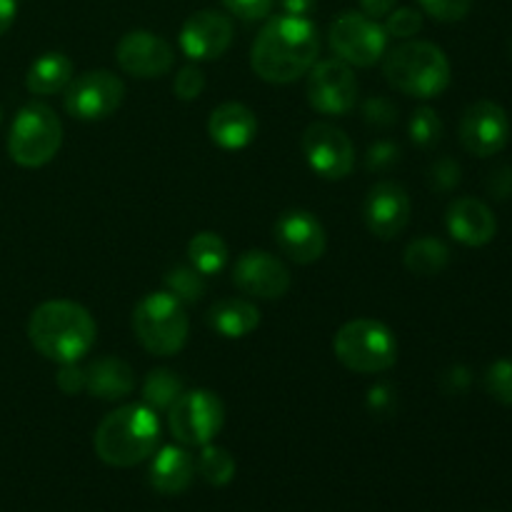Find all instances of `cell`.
<instances>
[{
  "instance_id": "1",
  "label": "cell",
  "mask_w": 512,
  "mask_h": 512,
  "mask_svg": "<svg viewBox=\"0 0 512 512\" xmlns=\"http://www.w3.org/2000/svg\"><path fill=\"white\" fill-rule=\"evenodd\" d=\"M320 50L318 28L300 15H278L255 38L250 65L265 83L288 85L310 73Z\"/></svg>"
},
{
  "instance_id": "2",
  "label": "cell",
  "mask_w": 512,
  "mask_h": 512,
  "mask_svg": "<svg viewBox=\"0 0 512 512\" xmlns=\"http://www.w3.org/2000/svg\"><path fill=\"white\" fill-rule=\"evenodd\" d=\"M95 320L83 305L70 300H48L28 320V338L43 358L53 363H78L95 345Z\"/></svg>"
},
{
  "instance_id": "3",
  "label": "cell",
  "mask_w": 512,
  "mask_h": 512,
  "mask_svg": "<svg viewBox=\"0 0 512 512\" xmlns=\"http://www.w3.org/2000/svg\"><path fill=\"white\" fill-rule=\"evenodd\" d=\"M160 440L158 415L148 405H123L100 420L95 430V453L105 465L133 468L155 455Z\"/></svg>"
},
{
  "instance_id": "4",
  "label": "cell",
  "mask_w": 512,
  "mask_h": 512,
  "mask_svg": "<svg viewBox=\"0 0 512 512\" xmlns=\"http://www.w3.org/2000/svg\"><path fill=\"white\" fill-rule=\"evenodd\" d=\"M385 80L398 93L418 100L438 98L450 85V60L428 40L403 43L385 58Z\"/></svg>"
},
{
  "instance_id": "5",
  "label": "cell",
  "mask_w": 512,
  "mask_h": 512,
  "mask_svg": "<svg viewBox=\"0 0 512 512\" xmlns=\"http://www.w3.org/2000/svg\"><path fill=\"white\" fill-rule=\"evenodd\" d=\"M133 330L138 343L158 358L180 353L188 343V315L183 303L168 290L145 295L133 310Z\"/></svg>"
},
{
  "instance_id": "6",
  "label": "cell",
  "mask_w": 512,
  "mask_h": 512,
  "mask_svg": "<svg viewBox=\"0 0 512 512\" xmlns=\"http://www.w3.org/2000/svg\"><path fill=\"white\" fill-rule=\"evenodd\" d=\"M335 358L353 373H385L398 360V340L388 325L370 318L345 323L333 340Z\"/></svg>"
},
{
  "instance_id": "7",
  "label": "cell",
  "mask_w": 512,
  "mask_h": 512,
  "mask_svg": "<svg viewBox=\"0 0 512 512\" xmlns=\"http://www.w3.org/2000/svg\"><path fill=\"white\" fill-rule=\"evenodd\" d=\"M63 143V123L53 108L30 103L18 110L8 135V155L23 168H43L58 155Z\"/></svg>"
},
{
  "instance_id": "8",
  "label": "cell",
  "mask_w": 512,
  "mask_h": 512,
  "mask_svg": "<svg viewBox=\"0 0 512 512\" xmlns=\"http://www.w3.org/2000/svg\"><path fill=\"white\" fill-rule=\"evenodd\" d=\"M225 423L223 400L210 390H188L168 410V425L173 438L188 448H203L213 443Z\"/></svg>"
},
{
  "instance_id": "9",
  "label": "cell",
  "mask_w": 512,
  "mask_h": 512,
  "mask_svg": "<svg viewBox=\"0 0 512 512\" xmlns=\"http://www.w3.org/2000/svg\"><path fill=\"white\" fill-rule=\"evenodd\" d=\"M385 45V28L365 13H343L330 25V48L348 65L370 68L383 58Z\"/></svg>"
},
{
  "instance_id": "10",
  "label": "cell",
  "mask_w": 512,
  "mask_h": 512,
  "mask_svg": "<svg viewBox=\"0 0 512 512\" xmlns=\"http://www.w3.org/2000/svg\"><path fill=\"white\" fill-rule=\"evenodd\" d=\"M125 85L110 70H90L65 88V110L78 120H103L120 108Z\"/></svg>"
},
{
  "instance_id": "11",
  "label": "cell",
  "mask_w": 512,
  "mask_h": 512,
  "mask_svg": "<svg viewBox=\"0 0 512 512\" xmlns=\"http://www.w3.org/2000/svg\"><path fill=\"white\" fill-rule=\"evenodd\" d=\"M303 153L310 168L325 180L348 178L355 165L353 140L333 123H310L303 133Z\"/></svg>"
},
{
  "instance_id": "12",
  "label": "cell",
  "mask_w": 512,
  "mask_h": 512,
  "mask_svg": "<svg viewBox=\"0 0 512 512\" xmlns=\"http://www.w3.org/2000/svg\"><path fill=\"white\" fill-rule=\"evenodd\" d=\"M358 100V80L340 58L320 60L308 75V103L323 115H345Z\"/></svg>"
},
{
  "instance_id": "13",
  "label": "cell",
  "mask_w": 512,
  "mask_h": 512,
  "mask_svg": "<svg viewBox=\"0 0 512 512\" xmlns=\"http://www.w3.org/2000/svg\"><path fill=\"white\" fill-rule=\"evenodd\" d=\"M510 140V118L493 100H478L460 118V143L470 155H498Z\"/></svg>"
},
{
  "instance_id": "14",
  "label": "cell",
  "mask_w": 512,
  "mask_h": 512,
  "mask_svg": "<svg viewBox=\"0 0 512 512\" xmlns=\"http://www.w3.org/2000/svg\"><path fill=\"white\" fill-rule=\"evenodd\" d=\"M115 58L125 73L140 80L163 78L175 63V53L168 40L148 33V30H133V33L123 35L118 50H115Z\"/></svg>"
},
{
  "instance_id": "15",
  "label": "cell",
  "mask_w": 512,
  "mask_h": 512,
  "mask_svg": "<svg viewBox=\"0 0 512 512\" xmlns=\"http://www.w3.org/2000/svg\"><path fill=\"white\" fill-rule=\"evenodd\" d=\"M233 283L245 295L260 300H278L290 290V270L285 268L283 260L265 250H248L235 263Z\"/></svg>"
},
{
  "instance_id": "16",
  "label": "cell",
  "mask_w": 512,
  "mask_h": 512,
  "mask_svg": "<svg viewBox=\"0 0 512 512\" xmlns=\"http://www.w3.org/2000/svg\"><path fill=\"white\" fill-rule=\"evenodd\" d=\"M273 233L283 255H288L298 265H310L320 260L325 253V245H328L320 220L305 210H288V213L280 215Z\"/></svg>"
},
{
  "instance_id": "17",
  "label": "cell",
  "mask_w": 512,
  "mask_h": 512,
  "mask_svg": "<svg viewBox=\"0 0 512 512\" xmlns=\"http://www.w3.org/2000/svg\"><path fill=\"white\" fill-rule=\"evenodd\" d=\"M363 218L370 233L380 240L398 238L410 223V198L403 185L393 180L373 185L365 198Z\"/></svg>"
},
{
  "instance_id": "18",
  "label": "cell",
  "mask_w": 512,
  "mask_h": 512,
  "mask_svg": "<svg viewBox=\"0 0 512 512\" xmlns=\"http://www.w3.org/2000/svg\"><path fill=\"white\" fill-rule=\"evenodd\" d=\"M233 43V23L218 10H198L180 30V48L190 60H218Z\"/></svg>"
},
{
  "instance_id": "19",
  "label": "cell",
  "mask_w": 512,
  "mask_h": 512,
  "mask_svg": "<svg viewBox=\"0 0 512 512\" xmlns=\"http://www.w3.org/2000/svg\"><path fill=\"white\" fill-rule=\"evenodd\" d=\"M445 223H448L450 235L468 248H483L498 233V220L493 210L478 198H458L450 203Z\"/></svg>"
},
{
  "instance_id": "20",
  "label": "cell",
  "mask_w": 512,
  "mask_h": 512,
  "mask_svg": "<svg viewBox=\"0 0 512 512\" xmlns=\"http://www.w3.org/2000/svg\"><path fill=\"white\" fill-rule=\"evenodd\" d=\"M208 133L215 145L225 150H240L258 135V118L243 103H223L210 113Z\"/></svg>"
},
{
  "instance_id": "21",
  "label": "cell",
  "mask_w": 512,
  "mask_h": 512,
  "mask_svg": "<svg viewBox=\"0 0 512 512\" xmlns=\"http://www.w3.org/2000/svg\"><path fill=\"white\" fill-rule=\"evenodd\" d=\"M195 478L193 455L178 445H165L150 463V485L163 495H180Z\"/></svg>"
},
{
  "instance_id": "22",
  "label": "cell",
  "mask_w": 512,
  "mask_h": 512,
  "mask_svg": "<svg viewBox=\"0 0 512 512\" xmlns=\"http://www.w3.org/2000/svg\"><path fill=\"white\" fill-rule=\"evenodd\" d=\"M135 375L125 360L100 358L85 370V390L98 400H123L133 393Z\"/></svg>"
},
{
  "instance_id": "23",
  "label": "cell",
  "mask_w": 512,
  "mask_h": 512,
  "mask_svg": "<svg viewBox=\"0 0 512 512\" xmlns=\"http://www.w3.org/2000/svg\"><path fill=\"white\" fill-rule=\"evenodd\" d=\"M208 323L223 338H245L260 325V310L243 298H225L210 308Z\"/></svg>"
},
{
  "instance_id": "24",
  "label": "cell",
  "mask_w": 512,
  "mask_h": 512,
  "mask_svg": "<svg viewBox=\"0 0 512 512\" xmlns=\"http://www.w3.org/2000/svg\"><path fill=\"white\" fill-rule=\"evenodd\" d=\"M73 80V63L63 53H45L30 65L25 85L33 95H53L65 90Z\"/></svg>"
},
{
  "instance_id": "25",
  "label": "cell",
  "mask_w": 512,
  "mask_h": 512,
  "mask_svg": "<svg viewBox=\"0 0 512 512\" xmlns=\"http://www.w3.org/2000/svg\"><path fill=\"white\" fill-rule=\"evenodd\" d=\"M188 255L200 275H218L228 265V245L218 233H208V230L190 238Z\"/></svg>"
},
{
  "instance_id": "26",
  "label": "cell",
  "mask_w": 512,
  "mask_h": 512,
  "mask_svg": "<svg viewBox=\"0 0 512 512\" xmlns=\"http://www.w3.org/2000/svg\"><path fill=\"white\" fill-rule=\"evenodd\" d=\"M448 260V245L438 238H418L405 248V265L415 275H438Z\"/></svg>"
},
{
  "instance_id": "27",
  "label": "cell",
  "mask_w": 512,
  "mask_h": 512,
  "mask_svg": "<svg viewBox=\"0 0 512 512\" xmlns=\"http://www.w3.org/2000/svg\"><path fill=\"white\" fill-rule=\"evenodd\" d=\"M185 393L183 380L178 378V373L168 368H155L150 370L148 378L143 383V398L148 403V408L153 410H170V405Z\"/></svg>"
},
{
  "instance_id": "28",
  "label": "cell",
  "mask_w": 512,
  "mask_h": 512,
  "mask_svg": "<svg viewBox=\"0 0 512 512\" xmlns=\"http://www.w3.org/2000/svg\"><path fill=\"white\" fill-rule=\"evenodd\" d=\"M195 470H198L205 483L223 488V485H228L235 478V460L225 448L208 443L203 445V453H200L198 463H195Z\"/></svg>"
},
{
  "instance_id": "29",
  "label": "cell",
  "mask_w": 512,
  "mask_h": 512,
  "mask_svg": "<svg viewBox=\"0 0 512 512\" xmlns=\"http://www.w3.org/2000/svg\"><path fill=\"white\" fill-rule=\"evenodd\" d=\"M165 288L180 303H198L205 295V275L195 268H173L165 275Z\"/></svg>"
},
{
  "instance_id": "30",
  "label": "cell",
  "mask_w": 512,
  "mask_h": 512,
  "mask_svg": "<svg viewBox=\"0 0 512 512\" xmlns=\"http://www.w3.org/2000/svg\"><path fill=\"white\" fill-rule=\"evenodd\" d=\"M410 138L420 148H433L443 138V120L433 108H418L410 118Z\"/></svg>"
},
{
  "instance_id": "31",
  "label": "cell",
  "mask_w": 512,
  "mask_h": 512,
  "mask_svg": "<svg viewBox=\"0 0 512 512\" xmlns=\"http://www.w3.org/2000/svg\"><path fill=\"white\" fill-rule=\"evenodd\" d=\"M485 388L498 403L512 405V360H495L485 373Z\"/></svg>"
},
{
  "instance_id": "32",
  "label": "cell",
  "mask_w": 512,
  "mask_h": 512,
  "mask_svg": "<svg viewBox=\"0 0 512 512\" xmlns=\"http://www.w3.org/2000/svg\"><path fill=\"white\" fill-rule=\"evenodd\" d=\"M383 28L393 38H413L423 28V15L415 8H393L385 15Z\"/></svg>"
},
{
  "instance_id": "33",
  "label": "cell",
  "mask_w": 512,
  "mask_h": 512,
  "mask_svg": "<svg viewBox=\"0 0 512 512\" xmlns=\"http://www.w3.org/2000/svg\"><path fill=\"white\" fill-rule=\"evenodd\" d=\"M430 18L440 23H458L473 8V0H418Z\"/></svg>"
},
{
  "instance_id": "34",
  "label": "cell",
  "mask_w": 512,
  "mask_h": 512,
  "mask_svg": "<svg viewBox=\"0 0 512 512\" xmlns=\"http://www.w3.org/2000/svg\"><path fill=\"white\" fill-rule=\"evenodd\" d=\"M203 88H205V75L203 70L195 68V65H185V68H180L178 75H175L173 90L180 100L200 98Z\"/></svg>"
},
{
  "instance_id": "35",
  "label": "cell",
  "mask_w": 512,
  "mask_h": 512,
  "mask_svg": "<svg viewBox=\"0 0 512 512\" xmlns=\"http://www.w3.org/2000/svg\"><path fill=\"white\" fill-rule=\"evenodd\" d=\"M223 5L240 20H263L273 10V0H223Z\"/></svg>"
},
{
  "instance_id": "36",
  "label": "cell",
  "mask_w": 512,
  "mask_h": 512,
  "mask_svg": "<svg viewBox=\"0 0 512 512\" xmlns=\"http://www.w3.org/2000/svg\"><path fill=\"white\" fill-rule=\"evenodd\" d=\"M58 388L68 395L85 390V370L78 368L75 363H65L58 373Z\"/></svg>"
},
{
  "instance_id": "37",
  "label": "cell",
  "mask_w": 512,
  "mask_h": 512,
  "mask_svg": "<svg viewBox=\"0 0 512 512\" xmlns=\"http://www.w3.org/2000/svg\"><path fill=\"white\" fill-rule=\"evenodd\" d=\"M365 115H368L370 123H378V125H388L395 120V108L388 103V100H370L365 105Z\"/></svg>"
},
{
  "instance_id": "38",
  "label": "cell",
  "mask_w": 512,
  "mask_h": 512,
  "mask_svg": "<svg viewBox=\"0 0 512 512\" xmlns=\"http://www.w3.org/2000/svg\"><path fill=\"white\" fill-rule=\"evenodd\" d=\"M488 188L493 190L495 198H510L512 195V168H500L495 170L493 178H490Z\"/></svg>"
},
{
  "instance_id": "39",
  "label": "cell",
  "mask_w": 512,
  "mask_h": 512,
  "mask_svg": "<svg viewBox=\"0 0 512 512\" xmlns=\"http://www.w3.org/2000/svg\"><path fill=\"white\" fill-rule=\"evenodd\" d=\"M398 160V148L388 143H380L370 150V168H385V165H393Z\"/></svg>"
},
{
  "instance_id": "40",
  "label": "cell",
  "mask_w": 512,
  "mask_h": 512,
  "mask_svg": "<svg viewBox=\"0 0 512 512\" xmlns=\"http://www.w3.org/2000/svg\"><path fill=\"white\" fill-rule=\"evenodd\" d=\"M435 180H440L443 188H453L460 180V168L453 163V160H443V163L435 168Z\"/></svg>"
},
{
  "instance_id": "41",
  "label": "cell",
  "mask_w": 512,
  "mask_h": 512,
  "mask_svg": "<svg viewBox=\"0 0 512 512\" xmlns=\"http://www.w3.org/2000/svg\"><path fill=\"white\" fill-rule=\"evenodd\" d=\"M395 3H398V0H360V5H363V13L373 20L385 18V15L395 8Z\"/></svg>"
},
{
  "instance_id": "42",
  "label": "cell",
  "mask_w": 512,
  "mask_h": 512,
  "mask_svg": "<svg viewBox=\"0 0 512 512\" xmlns=\"http://www.w3.org/2000/svg\"><path fill=\"white\" fill-rule=\"evenodd\" d=\"M18 13V0H0V35H5Z\"/></svg>"
},
{
  "instance_id": "43",
  "label": "cell",
  "mask_w": 512,
  "mask_h": 512,
  "mask_svg": "<svg viewBox=\"0 0 512 512\" xmlns=\"http://www.w3.org/2000/svg\"><path fill=\"white\" fill-rule=\"evenodd\" d=\"M288 15H300V18H308L315 10V0H280Z\"/></svg>"
}]
</instances>
